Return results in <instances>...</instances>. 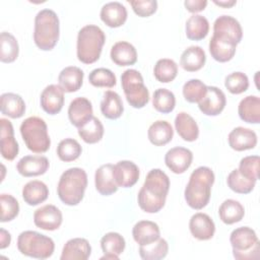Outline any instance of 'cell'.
I'll use <instances>...</instances> for the list:
<instances>
[{
  "label": "cell",
  "mask_w": 260,
  "mask_h": 260,
  "mask_svg": "<svg viewBox=\"0 0 260 260\" xmlns=\"http://www.w3.org/2000/svg\"><path fill=\"white\" fill-rule=\"evenodd\" d=\"M101 112L107 119L111 120L118 119L122 116L124 107L120 95L116 91L107 90L104 92L101 102Z\"/></svg>",
  "instance_id": "836d02e7"
},
{
  "label": "cell",
  "mask_w": 260,
  "mask_h": 260,
  "mask_svg": "<svg viewBox=\"0 0 260 260\" xmlns=\"http://www.w3.org/2000/svg\"><path fill=\"white\" fill-rule=\"evenodd\" d=\"M49 166V159L44 155H25L17 161L16 170L23 177H36L45 174Z\"/></svg>",
  "instance_id": "d6986e66"
},
{
  "label": "cell",
  "mask_w": 260,
  "mask_h": 260,
  "mask_svg": "<svg viewBox=\"0 0 260 260\" xmlns=\"http://www.w3.org/2000/svg\"><path fill=\"white\" fill-rule=\"evenodd\" d=\"M127 15L126 7L118 1L104 4L100 12L102 21L110 27H119L123 25L127 19Z\"/></svg>",
  "instance_id": "44dd1931"
},
{
  "label": "cell",
  "mask_w": 260,
  "mask_h": 260,
  "mask_svg": "<svg viewBox=\"0 0 260 260\" xmlns=\"http://www.w3.org/2000/svg\"><path fill=\"white\" fill-rule=\"evenodd\" d=\"M10 242H11L10 234L6 230L1 229L0 230V249H5L6 247H8L10 245Z\"/></svg>",
  "instance_id": "f5cc1de1"
},
{
  "label": "cell",
  "mask_w": 260,
  "mask_h": 260,
  "mask_svg": "<svg viewBox=\"0 0 260 260\" xmlns=\"http://www.w3.org/2000/svg\"><path fill=\"white\" fill-rule=\"evenodd\" d=\"M152 106L159 113H171L176 106L175 94L167 88H157L152 95Z\"/></svg>",
  "instance_id": "60d3db41"
},
{
  "label": "cell",
  "mask_w": 260,
  "mask_h": 260,
  "mask_svg": "<svg viewBox=\"0 0 260 260\" xmlns=\"http://www.w3.org/2000/svg\"><path fill=\"white\" fill-rule=\"evenodd\" d=\"M93 117L92 105L84 96H78L71 101L68 107V118L70 123L80 128Z\"/></svg>",
  "instance_id": "4fadbf2b"
},
{
  "label": "cell",
  "mask_w": 260,
  "mask_h": 260,
  "mask_svg": "<svg viewBox=\"0 0 260 260\" xmlns=\"http://www.w3.org/2000/svg\"><path fill=\"white\" fill-rule=\"evenodd\" d=\"M169 190L168 175L160 169L150 170L137 195L139 207L147 213L158 212L165 206Z\"/></svg>",
  "instance_id": "6da1fadb"
},
{
  "label": "cell",
  "mask_w": 260,
  "mask_h": 260,
  "mask_svg": "<svg viewBox=\"0 0 260 260\" xmlns=\"http://www.w3.org/2000/svg\"><path fill=\"white\" fill-rule=\"evenodd\" d=\"M224 86L231 93L240 94L248 89L249 78L244 72L236 71L225 76Z\"/></svg>",
  "instance_id": "c3c4849f"
},
{
  "label": "cell",
  "mask_w": 260,
  "mask_h": 260,
  "mask_svg": "<svg viewBox=\"0 0 260 260\" xmlns=\"http://www.w3.org/2000/svg\"><path fill=\"white\" fill-rule=\"evenodd\" d=\"M106 36L103 29L94 24H87L81 27L77 35L76 55L84 64L94 63L100 59Z\"/></svg>",
  "instance_id": "5b68a950"
},
{
  "label": "cell",
  "mask_w": 260,
  "mask_h": 260,
  "mask_svg": "<svg viewBox=\"0 0 260 260\" xmlns=\"http://www.w3.org/2000/svg\"><path fill=\"white\" fill-rule=\"evenodd\" d=\"M17 249L22 255L27 257L47 259L53 255L55 244L46 235L35 231H24L17 238Z\"/></svg>",
  "instance_id": "52a82bcc"
},
{
  "label": "cell",
  "mask_w": 260,
  "mask_h": 260,
  "mask_svg": "<svg viewBox=\"0 0 260 260\" xmlns=\"http://www.w3.org/2000/svg\"><path fill=\"white\" fill-rule=\"evenodd\" d=\"M60 35V22L57 13L49 8L40 10L35 17L34 41L43 51L52 50Z\"/></svg>",
  "instance_id": "277c9868"
},
{
  "label": "cell",
  "mask_w": 260,
  "mask_h": 260,
  "mask_svg": "<svg viewBox=\"0 0 260 260\" xmlns=\"http://www.w3.org/2000/svg\"><path fill=\"white\" fill-rule=\"evenodd\" d=\"M0 150L1 155L7 160H13L18 154V143L14 138V131L11 122L8 119H0Z\"/></svg>",
  "instance_id": "9a60e30c"
},
{
  "label": "cell",
  "mask_w": 260,
  "mask_h": 260,
  "mask_svg": "<svg viewBox=\"0 0 260 260\" xmlns=\"http://www.w3.org/2000/svg\"><path fill=\"white\" fill-rule=\"evenodd\" d=\"M1 113L12 119H18L25 113L23 99L14 92H5L0 96Z\"/></svg>",
  "instance_id": "83f0119b"
},
{
  "label": "cell",
  "mask_w": 260,
  "mask_h": 260,
  "mask_svg": "<svg viewBox=\"0 0 260 260\" xmlns=\"http://www.w3.org/2000/svg\"><path fill=\"white\" fill-rule=\"evenodd\" d=\"M104 131V126L100 119L92 117L85 125L78 128V135L85 143L93 144L101 141Z\"/></svg>",
  "instance_id": "ab89813d"
},
{
  "label": "cell",
  "mask_w": 260,
  "mask_h": 260,
  "mask_svg": "<svg viewBox=\"0 0 260 260\" xmlns=\"http://www.w3.org/2000/svg\"><path fill=\"white\" fill-rule=\"evenodd\" d=\"M125 246V239L119 233H107L101 239V248L105 254L101 259H118Z\"/></svg>",
  "instance_id": "f546056e"
},
{
  "label": "cell",
  "mask_w": 260,
  "mask_h": 260,
  "mask_svg": "<svg viewBox=\"0 0 260 260\" xmlns=\"http://www.w3.org/2000/svg\"><path fill=\"white\" fill-rule=\"evenodd\" d=\"M88 81L95 87L111 88L116 85L117 79L114 72L108 68H95L88 75Z\"/></svg>",
  "instance_id": "ee69618b"
},
{
  "label": "cell",
  "mask_w": 260,
  "mask_h": 260,
  "mask_svg": "<svg viewBox=\"0 0 260 260\" xmlns=\"http://www.w3.org/2000/svg\"><path fill=\"white\" fill-rule=\"evenodd\" d=\"M19 53L18 42L13 35L2 31L0 35V60L3 63H11L16 60Z\"/></svg>",
  "instance_id": "74e56055"
},
{
  "label": "cell",
  "mask_w": 260,
  "mask_h": 260,
  "mask_svg": "<svg viewBox=\"0 0 260 260\" xmlns=\"http://www.w3.org/2000/svg\"><path fill=\"white\" fill-rule=\"evenodd\" d=\"M189 230L195 239L199 241H207L213 237L215 233V224L208 214L197 212L190 218Z\"/></svg>",
  "instance_id": "e0dca14e"
},
{
  "label": "cell",
  "mask_w": 260,
  "mask_h": 260,
  "mask_svg": "<svg viewBox=\"0 0 260 260\" xmlns=\"http://www.w3.org/2000/svg\"><path fill=\"white\" fill-rule=\"evenodd\" d=\"M173 127L165 120H157L153 122L147 130V137L149 141L156 146L168 144L173 139Z\"/></svg>",
  "instance_id": "d6a6232c"
},
{
  "label": "cell",
  "mask_w": 260,
  "mask_h": 260,
  "mask_svg": "<svg viewBox=\"0 0 260 260\" xmlns=\"http://www.w3.org/2000/svg\"><path fill=\"white\" fill-rule=\"evenodd\" d=\"M225 105L224 92L216 86H207V91L198 103V108L206 116H217L223 111Z\"/></svg>",
  "instance_id": "7c38bea8"
},
{
  "label": "cell",
  "mask_w": 260,
  "mask_h": 260,
  "mask_svg": "<svg viewBox=\"0 0 260 260\" xmlns=\"http://www.w3.org/2000/svg\"><path fill=\"white\" fill-rule=\"evenodd\" d=\"M42 109L49 115L58 114L64 106V91L59 84H49L46 86L40 98Z\"/></svg>",
  "instance_id": "2e32d148"
},
{
  "label": "cell",
  "mask_w": 260,
  "mask_h": 260,
  "mask_svg": "<svg viewBox=\"0 0 260 260\" xmlns=\"http://www.w3.org/2000/svg\"><path fill=\"white\" fill-rule=\"evenodd\" d=\"M175 128L179 136L185 141H195L199 136V127L196 121L186 112H180L176 116Z\"/></svg>",
  "instance_id": "f1b7e54d"
},
{
  "label": "cell",
  "mask_w": 260,
  "mask_h": 260,
  "mask_svg": "<svg viewBox=\"0 0 260 260\" xmlns=\"http://www.w3.org/2000/svg\"><path fill=\"white\" fill-rule=\"evenodd\" d=\"M62 221L61 210L53 204H46L34 212L35 224L44 231H55L60 228Z\"/></svg>",
  "instance_id": "8fae6325"
},
{
  "label": "cell",
  "mask_w": 260,
  "mask_h": 260,
  "mask_svg": "<svg viewBox=\"0 0 260 260\" xmlns=\"http://www.w3.org/2000/svg\"><path fill=\"white\" fill-rule=\"evenodd\" d=\"M206 62V55L200 46H190L185 49L180 58L181 67L188 72L200 70Z\"/></svg>",
  "instance_id": "4316f807"
},
{
  "label": "cell",
  "mask_w": 260,
  "mask_h": 260,
  "mask_svg": "<svg viewBox=\"0 0 260 260\" xmlns=\"http://www.w3.org/2000/svg\"><path fill=\"white\" fill-rule=\"evenodd\" d=\"M0 205H1V222H7L14 219L19 213L18 201L10 194L2 193L0 195Z\"/></svg>",
  "instance_id": "7dc6e473"
},
{
  "label": "cell",
  "mask_w": 260,
  "mask_h": 260,
  "mask_svg": "<svg viewBox=\"0 0 260 260\" xmlns=\"http://www.w3.org/2000/svg\"><path fill=\"white\" fill-rule=\"evenodd\" d=\"M20 134L26 147L35 153L48 151L51 139L46 122L37 116L26 118L20 125Z\"/></svg>",
  "instance_id": "8992f818"
},
{
  "label": "cell",
  "mask_w": 260,
  "mask_h": 260,
  "mask_svg": "<svg viewBox=\"0 0 260 260\" xmlns=\"http://www.w3.org/2000/svg\"><path fill=\"white\" fill-rule=\"evenodd\" d=\"M214 179V173L208 167H198L191 173L184 191L185 200L191 208L199 210L208 204Z\"/></svg>",
  "instance_id": "7a4b0ae2"
},
{
  "label": "cell",
  "mask_w": 260,
  "mask_h": 260,
  "mask_svg": "<svg viewBox=\"0 0 260 260\" xmlns=\"http://www.w3.org/2000/svg\"><path fill=\"white\" fill-rule=\"evenodd\" d=\"M233 255L238 260L259 258V240L255 231L249 226L235 229L230 235Z\"/></svg>",
  "instance_id": "ba28073f"
},
{
  "label": "cell",
  "mask_w": 260,
  "mask_h": 260,
  "mask_svg": "<svg viewBox=\"0 0 260 260\" xmlns=\"http://www.w3.org/2000/svg\"><path fill=\"white\" fill-rule=\"evenodd\" d=\"M91 254L89 242L84 238L68 240L62 250L61 260H86Z\"/></svg>",
  "instance_id": "7402d4cb"
},
{
  "label": "cell",
  "mask_w": 260,
  "mask_h": 260,
  "mask_svg": "<svg viewBox=\"0 0 260 260\" xmlns=\"http://www.w3.org/2000/svg\"><path fill=\"white\" fill-rule=\"evenodd\" d=\"M213 36L217 39L238 46L243 38L240 22L231 15H220L213 23Z\"/></svg>",
  "instance_id": "30bf717a"
},
{
  "label": "cell",
  "mask_w": 260,
  "mask_h": 260,
  "mask_svg": "<svg viewBox=\"0 0 260 260\" xmlns=\"http://www.w3.org/2000/svg\"><path fill=\"white\" fill-rule=\"evenodd\" d=\"M87 187V175L81 168H70L62 173L57 193L59 199L66 205L73 206L81 202Z\"/></svg>",
  "instance_id": "3957f363"
},
{
  "label": "cell",
  "mask_w": 260,
  "mask_h": 260,
  "mask_svg": "<svg viewBox=\"0 0 260 260\" xmlns=\"http://www.w3.org/2000/svg\"><path fill=\"white\" fill-rule=\"evenodd\" d=\"M240 174L248 180L257 182L259 178V156L248 155L240 160L239 165Z\"/></svg>",
  "instance_id": "681fc988"
},
{
  "label": "cell",
  "mask_w": 260,
  "mask_h": 260,
  "mask_svg": "<svg viewBox=\"0 0 260 260\" xmlns=\"http://www.w3.org/2000/svg\"><path fill=\"white\" fill-rule=\"evenodd\" d=\"M132 236L139 246H145L159 239L160 231L157 223L150 220H140L134 224Z\"/></svg>",
  "instance_id": "cb8c5ba5"
},
{
  "label": "cell",
  "mask_w": 260,
  "mask_h": 260,
  "mask_svg": "<svg viewBox=\"0 0 260 260\" xmlns=\"http://www.w3.org/2000/svg\"><path fill=\"white\" fill-rule=\"evenodd\" d=\"M133 11L140 17H148L157 9L156 0H130Z\"/></svg>",
  "instance_id": "f907efd6"
},
{
  "label": "cell",
  "mask_w": 260,
  "mask_h": 260,
  "mask_svg": "<svg viewBox=\"0 0 260 260\" xmlns=\"http://www.w3.org/2000/svg\"><path fill=\"white\" fill-rule=\"evenodd\" d=\"M184 99L189 103H199L207 91V85L200 79H190L183 85Z\"/></svg>",
  "instance_id": "bcb514c9"
},
{
  "label": "cell",
  "mask_w": 260,
  "mask_h": 260,
  "mask_svg": "<svg viewBox=\"0 0 260 260\" xmlns=\"http://www.w3.org/2000/svg\"><path fill=\"white\" fill-rule=\"evenodd\" d=\"M121 84L128 104L141 109L149 102V91L144 85L141 73L136 69H127L121 75Z\"/></svg>",
  "instance_id": "9c48e42d"
},
{
  "label": "cell",
  "mask_w": 260,
  "mask_h": 260,
  "mask_svg": "<svg viewBox=\"0 0 260 260\" xmlns=\"http://www.w3.org/2000/svg\"><path fill=\"white\" fill-rule=\"evenodd\" d=\"M169 252V244L165 239H157L153 243L139 247V255L144 260H159Z\"/></svg>",
  "instance_id": "b9f144b4"
},
{
  "label": "cell",
  "mask_w": 260,
  "mask_h": 260,
  "mask_svg": "<svg viewBox=\"0 0 260 260\" xmlns=\"http://www.w3.org/2000/svg\"><path fill=\"white\" fill-rule=\"evenodd\" d=\"M218 215L220 220L225 224H234L243 219L245 215L244 206L235 199L224 200L219 208Z\"/></svg>",
  "instance_id": "e575fe53"
},
{
  "label": "cell",
  "mask_w": 260,
  "mask_h": 260,
  "mask_svg": "<svg viewBox=\"0 0 260 260\" xmlns=\"http://www.w3.org/2000/svg\"><path fill=\"white\" fill-rule=\"evenodd\" d=\"M237 45L221 41L212 36L209 41V52L211 57L218 62H228L232 60L236 54Z\"/></svg>",
  "instance_id": "8d00e7d4"
},
{
  "label": "cell",
  "mask_w": 260,
  "mask_h": 260,
  "mask_svg": "<svg viewBox=\"0 0 260 260\" xmlns=\"http://www.w3.org/2000/svg\"><path fill=\"white\" fill-rule=\"evenodd\" d=\"M229 145L237 151L252 149L257 145V134L250 128L236 127L228 136Z\"/></svg>",
  "instance_id": "ffe728a7"
},
{
  "label": "cell",
  "mask_w": 260,
  "mask_h": 260,
  "mask_svg": "<svg viewBox=\"0 0 260 260\" xmlns=\"http://www.w3.org/2000/svg\"><path fill=\"white\" fill-rule=\"evenodd\" d=\"M81 152V145L73 138L63 139L57 146V155L62 161H73L79 157Z\"/></svg>",
  "instance_id": "7bdbcfd3"
},
{
  "label": "cell",
  "mask_w": 260,
  "mask_h": 260,
  "mask_svg": "<svg viewBox=\"0 0 260 260\" xmlns=\"http://www.w3.org/2000/svg\"><path fill=\"white\" fill-rule=\"evenodd\" d=\"M226 184L229 188L236 193L248 194L254 189L256 182L246 179L240 174L238 169H235L229 174L226 178Z\"/></svg>",
  "instance_id": "f6af8a7d"
},
{
  "label": "cell",
  "mask_w": 260,
  "mask_h": 260,
  "mask_svg": "<svg viewBox=\"0 0 260 260\" xmlns=\"http://www.w3.org/2000/svg\"><path fill=\"white\" fill-rule=\"evenodd\" d=\"M114 165L106 164L101 166L94 174V185L96 191L104 196H109L117 192L118 185L113 175Z\"/></svg>",
  "instance_id": "603a6c76"
},
{
  "label": "cell",
  "mask_w": 260,
  "mask_h": 260,
  "mask_svg": "<svg viewBox=\"0 0 260 260\" xmlns=\"http://www.w3.org/2000/svg\"><path fill=\"white\" fill-rule=\"evenodd\" d=\"M184 5L188 11L195 14L196 12H199L205 9L207 5V1L206 0H186L184 2Z\"/></svg>",
  "instance_id": "816d5d0a"
},
{
  "label": "cell",
  "mask_w": 260,
  "mask_h": 260,
  "mask_svg": "<svg viewBox=\"0 0 260 260\" xmlns=\"http://www.w3.org/2000/svg\"><path fill=\"white\" fill-rule=\"evenodd\" d=\"M113 175L118 187L129 188L137 183L139 169L131 160H120L114 165Z\"/></svg>",
  "instance_id": "ac0fdd59"
},
{
  "label": "cell",
  "mask_w": 260,
  "mask_h": 260,
  "mask_svg": "<svg viewBox=\"0 0 260 260\" xmlns=\"http://www.w3.org/2000/svg\"><path fill=\"white\" fill-rule=\"evenodd\" d=\"M213 3L218 5V6L224 7V8H230V7L234 6L237 3V1L236 0H220V1L213 0Z\"/></svg>",
  "instance_id": "db71d44e"
},
{
  "label": "cell",
  "mask_w": 260,
  "mask_h": 260,
  "mask_svg": "<svg viewBox=\"0 0 260 260\" xmlns=\"http://www.w3.org/2000/svg\"><path fill=\"white\" fill-rule=\"evenodd\" d=\"M238 114L244 122L258 124L260 122V98L247 95L241 100L238 106Z\"/></svg>",
  "instance_id": "1f68e13d"
},
{
  "label": "cell",
  "mask_w": 260,
  "mask_h": 260,
  "mask_svg": "<svg viewBox=\"0 0 260 260\" xmlns=\"http://www.w3.org/2000/svg\"><path fill=\"white\" fill-rule=\"evenodd\" d=\"M178 74L177 63L169 58H162L156 61L153 67V75L157 81L168 83L173 81Z\"/></svg>",
  "instance_id": "f35d334b"
},
{
  "label": "cell",
  "mask_w": 260,
  "mask_h": 260,
  "mask_svg": "<svg viewBox=\"0 0 260 260\" xmlns=\"http://www.w3.org/2000/svg\"><path fill=\"white\" fill-rule=\"evenodd\" d=\"M192 160V151L182 146H176L169 149L165 155L166 166L175 174L185 173L191 166Z\"/></svg>",
  "instance_id": "5bb4252c"
},
{
  "label": "cell",
  "mask_w": 260,
  "mask_h": 260,
  "mask_svg": "<svg viewBox=\"0 0 260 260\" xmlns=\"http://www.w3.org/2000/svg\"><path fill=\"white\" fill-rule=\"evenodd\" d=\"M110 56L112 61L119 66L133 65L137 61V52L135 47L125 41L114 44L111 49Z\"/></svg>",
  "instance_id": "484cf974"
},
{
  "label": "cell",
  "mask_w": 260,
  "mask_h": 260,
  "mask_svg": "<svg viewBox=\"0 0 260 260\" xmlns=\"http://www.w3.org/2000/svg\"><path fill=\"white\" fill-rule=\"evenodd\" d=\"M49 196L47 185L39 180L27 182L22 188V198L25 203L30 206H36L43 203Z\"/></svg>",
  "instance_id": "4dcf8cb0"
},
{
  "label": "cell",
  "mask_w": 260,
  "mask_h": 260,
  "mask_svg": "<svg viewBox=\"0 0 260 260\" xmlns=\"http://www.w3.org/2000/svg\"><path fill=\"white\" fill-rule=\"evenodd\" d=\"M84 73L76 66H67L61 70L58 76L59 86L64 92L77 91L83 82Z\"/></svg>",
  "instance_id": "d4e9b609"
},
{
  "label": "cell",
  "mask_w": 260,
  "mask_h": 260,
  "mask_svg": "<svg viewBox=\"0 0 260 260\" xmlns=\"http://www.w3.org/2000/svg\"><path fill=\"white\" fill-rule=\"evenodd\" d=\"M186 36L189 40H203L209 31V22L201 14H192L186 21Z\"/></svg>",
  "instance_id": "d590c367"
}]
</instances>
